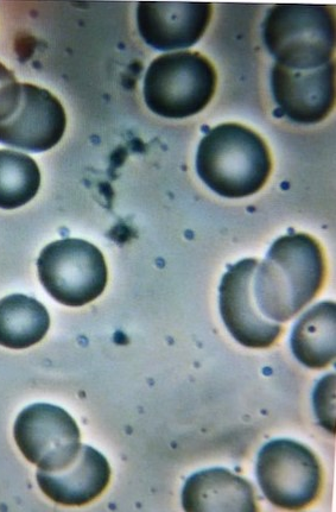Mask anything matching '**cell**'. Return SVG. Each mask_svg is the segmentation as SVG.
Listing matches in <instances>:
<instances>
[{
    "mask_svg": "<svg viewBox=\"0 0 336 512\" xmlns=\"http://www.w3.org/2000/svg\"><path fill=\"white\" fill-rule=\"evenodd\" d=\"M40 489L52 501L66 507H82L103 493L111 479V467L103 454L81 445L71 465L56 472L38 470Z\"/></svg>",
    "mask_w": 336,
    "mask_h": 512,
    "instance_id": "obj_12",
    "label": "cell"
},
{
    "mask_svg": "<svg viewBox=\"0 0 336 512\" xmlns=\"http://www.w3.org/2000/svg\"><path fill=\"white\" fill-rule=\"evenodd\" d=\"M14 436L25 459L46 472L66 469L81 448L75 420L53 404L36 403L25 408L15 422Z\"/></svg>",
    "mask_w": 336,
    "mask_h": 512,
    "instance_id": "obj_8",
    "label": "cell"
},
{
    "mask_svg": "<svg viewBox=\"0 0 336 512\" xmlns=\"http://www.w3.org/2000/svg\"><path fill=\"white\" fill-rule=\"evenodd\" d=\"M196 170L205 185L220 197L242 199L265 186L272 160L268 145L257 132L226 123L201 139Z\"/></svg>",
    "mask_w": 336,
    "mask_h": 512,
    "instance_id": "obj_2",
    "label": "cell"
},
{
    "mask_svg": "<svg viewBox=\"0 0 336 512\" xmlns=\"http://www.w3.org/2000/svg\"><path fill=\"white\" fill-rule=\"evenodd\" d=\"M213 14L208 3L142 2L138 4L139 34L151 48L170 52L198 43Z\"/></svg>",
    "mask_w": 336,
    "mask_h": 512,
    "instance_id": "obj_11",
    "label": "cell"
},
{
    "mask_svg": "<svg viewBox=\"0 0 336 512\" xmlns=\"http://www.w3.org/2000/svg\"><path fill=\"white\" fill-rule=\"evenodd\" d=\"M38 277L61 305L82 307L104 293L109 271L97 246L76 238L56 240L37 259Z\"/></svg>",
    "mask_w": 336,
    "mask_h": 512,
    "instance_id": "obj_6",
    "label": "cell"
},
{
    "mask_svg": "<svg viewBox=\"0 0 336 512\" xmlns=\"http://www.w3.org/2000/svg\"><path fill=\"white\" fill-rule=\"evenodd\" d=\"M262 28L265 47L277 65L310 71L333 61L335 16L329 6L276 4Z\"/></svg>",
    "mask_w": 336,
    "mask_h": 512,
    "instance_id": "obj_3",
    "label": "cell"
},
{
    "mask_svg": "<svg viewBox=\"0 0 336 512\" xmlns=\"http://www.w3.org/2000/svg\"><path fill=\"white\" fill-rule=\"evenodd\" d=\"M15 82H17L15 73L0 62V94L3 93L6 87L15 84Z\"/></svg>",
    "mask_w": 336,
    "mask_h": 512,
    "instance_id": "obj_17",
    "label": "cell"
},
{
    "mask_svg": "<svg viewBox=\"0 0 336 512\" xmlns=\"http://www.w3.org/2000/svg\"><path fill=\"white\" fill-rule=\"evenodd\" d=\"M271 90L281 116L296 124H319L334 109L335 63L310 71H295L275 63Z\"/></svg>",
    "mask_w": 336,
    "mask_h": 512,
    "instance_id": "obj_10",
    "label": "cell"
},
{
    "mask_svg": "<svg viewBox=\"0 0 336 512\" xmlns=\"http://www.w3.org/2000/svg\"><path fill=\"white\" fill-rule=\"evenodd\" d=\"M41 187V172L34 158L14 150H0V210L29 204Z\"/></svg>",
    "mask_w": 336,
    "mask_h": 512,
    "instance_id": "obj_16",
    "label": "cell"
},
{
    "mask_svg": "<svg viewBox=\"0 0 336 512\" xmlns=\"http://www.w3.org/2000/svg\"><path fill=\"white\" fill-rule=\"evenodd\" d=\"M335 302L326 301L310 308L301 316L291 334V350L299 362L309 369H323L336 357Z\"/></svg>",
    "mask_w": 336,
    "mask_h": 512,
    "instance_id": "obj_14",
    "label": "cell"
},
{
    "mask_svg": "<svg viewBox=\"0 0 336 512\" xmlns=\"http://www.w3.org/2000/svg\"><path fill=\"white\" fill-rule=\"evenodd\" d=\"M182 507L188 512L258 510L252 484L226 469L205 470L188 478Z\"/></svg>",
    "mask_w": 336,
    "mask_h": 512,
    "instance_id": "obj_13",
    "label": "cell"
},
{
    "mask_svg": "<svg viewBox=\"0 0 336 512\" xmlns=\"http://www.w3.org/2000/svg\"><path fill=\"white\" fill-rule=\"evenodd\" d=\"M218 75L206 56L179 52L158 56L144 78V100L157 116L182 119L198 115L211 103Z\"/></svg>",
    "mask_w": 336,
    "mask_h": 512,
    "instance_id": "obj_4",
    "label": "cell"
},
{
    "mask_svg": "<svg viewBox=\"0 0 336 512\" xmlns=\"http://www.w3.org/2000/svg\"><path fill=\"white\" fill-rule=\"evenodd\" d=\"M256 473L264 496L277 508H307L321 492L318 458L308 447L293 440L268 442L258 454Z\"/></svg>",
    "mask_w": 336,
    "mask_h": 512,
    "instance_id": "obj_7",
    "label": "cell"
},
{
    "mask_svg": "<svg viewBox=\"0 0 336 512\" xmlns=\"http://www.w3.org/2000/svg\"><path fill=\"white\" fill-rule=\"evenodd\" d=\"M50 316L40 301L23 294L0 300V346L24 350L46 337Z\"/></svg>",
    "mask_w": 336,
    "mask_h": 512,
    "instance_id": "obj_15",
    "label": "cell"
},
{
    "mask_svg": "<svg viewBox=\"0 0 336 512\" xmlns=\"http://www.w3.org/2000/svg\"><path fill=\"white\" fill-rule=\"evenodd\" d=\"M66 126L61 101L44 88L17 81L0 94V144L46 153L61 141Z\"/></svg>",
    "mask_w": 336,
    "mask_h": 512,
    "instance_id": "obj_5",
    "label": "cell"
},
{
    "mask_svg": "<svg viewBox=\"0 0 336 512\" xmlns=\"http://www.w3.org/2000/svg\"><path fill=\"white\" fill-rule=\"evenodd\" d=\"M326 264L318 240L306 233L278 238L253 276L259 312L278 324L289 321L319 294Z\"/></svg>",
    "mask_w": 336,
    "mask_h": 512,
    "instance_id": "obj_1",
    "label": "cell"
},
{
    "mask_svg": "<svg viewBox=\"0 0 336 512\" xmlns=\"http://www.w3.org/2000/svg\"><path fill=\"white\" fill-rule=\"evenodd\" d=\"M258 259H243L228 267L219 287L221 318L240 345L268 349L281 337L283 327L259 312L253 295V276Z\"/></svg>",
    "mask_w": 336,
    "mask_h": 512,
    "instance_id": "obj_9",
    "label": "cell"
}]
</instances>
